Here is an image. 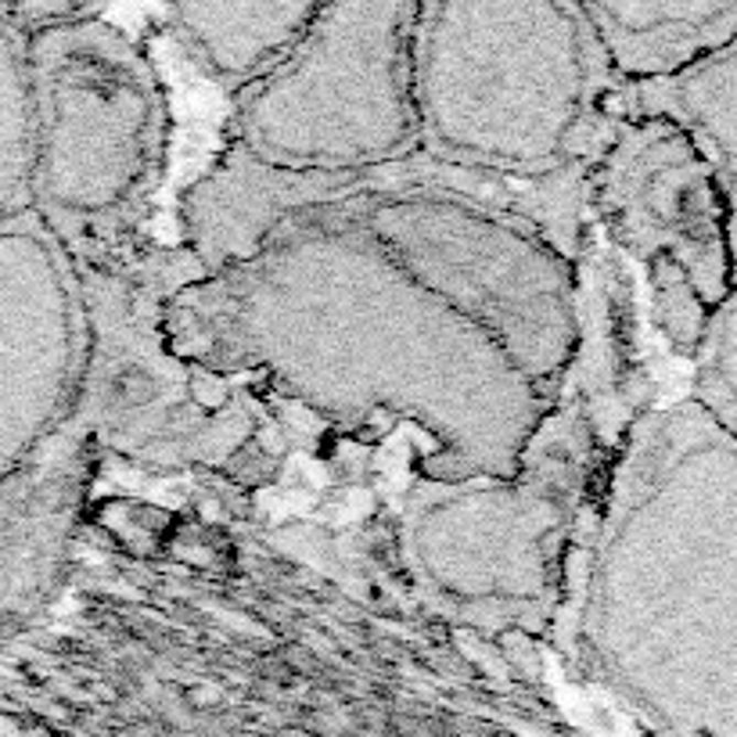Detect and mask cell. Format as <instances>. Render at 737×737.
<instances>
[{"label":"cell","instance_id":"cell-2","mask_svg":"<svg viewBox=\"0 0 737 737\" xmlns=\"http://www.w3.org/2000/svg\"><path fill=\"white\" fill-rule=\"evenodd\" d=\"M572 654L659 737H737V440L691 392L605 475Z\"/></svg>","mask_w":737,"mask_h":737},{"label":"cell","instance_id":"cell-1","mask_svg":"<svg viewBox=\"0 0 737 737\" xmlns=\"http://www.w3.org/2000/svg\"><path fill=\"white\" fill-rule=\"evenodd\" d=\"M195 367L263 375L335 425L403 421L435 483L525 472L551 403L483 327L411 278L349 198L295 213L252 259L173 299Z\"/></svg>","mask_w":737,"mask_h":737},{"label":"cell","instance_id":"cell-9","mask_svg":"<svg viewBox=\"0 0 737 737\" xmlns=\"http://www.w3.org/2000/svg\"><path fill=\"white\" fill-rule=\"evenodd\" d=\"M619 87H654L698 69L737 40L734 0L583 4Z\"/></svg>","mask_w":737,"mask_h":737},{"label":"cell","instance_id":"cell-6","mask_svg":"<svg viewBox=\"0 0 737 737\" xmlns=\"http://www.w3.org/2000/svg\"><path fill=\"white\" fill-rule=\"evenodd\" d=\"M30 58L40 209L69 241L130 230L166 166V94L148 54L116 25L69 8L40 25Z\"/></svg>","mask_w":737,"mask_h":737},{"label":"cell","instance_id":"cell-7","mask_svg":"<svg viewBox=\"0 0 737 737\" xmlns=\"http://www.w3.org/2000/svg\"><path fill=\"white\" fill-rule=\"evenodd\" d=\"M586 206L644 278L662 343L691 367L708 321L734 295L727 209L708 162L676 122L616 116L586 166Z\"/></svg>","mask_w":737,"mask_h":737},{"label":"cell","instance_id":"cell-4","mask_svg":"<svg viewBox=\"0 0 737 737\" xmlns=\"http://www.w3.org/2000/svg\"><path fill=\"white\" fill-rule=\"evenodd\" d=\"M489 181L443 173L367 176L349 195L357 220L407 274L494 338L548 400L579 353L576 252Z\"/></svg>","mask_w":737,"mask_h":737},{"label":"cell","instance_id":"cell-11","mask_svg":"<svg viewBox=\"0 0 737 737\" xmlns=\"http://www.w3.org/2000/svg\"><path fill=\"white\" fill-rule=\"evenodd\" d=\"M321 4H176L170 22L176 40L235 98L289 58L317 19Z\"/></svg>","mask_w":737,"mask_h":737},{"label":"cell","instance_id":"cell-3","mask_svg":"<svg viewBox=\"0 0 737 737\" xmlns=\"http://www.w3.org/2000/svg\"><path fill=\"white\" fill-rule=\"evenodd\" d=\"M611 76L583 4H421L414 94L421 155L518 187L586 173L616 127Z\"/></svg>","mask_w":737,"mask_h":737},{"label":"cell","instance_id":"cell-10","mask_svg":"<svg viewBox=\"0 0 737 737\" xmlns=\"http://www.w3.org/2000/svg\"><path fill=\"white\" fill-rule=\"evenodd\" d=\"M616 116H662L694 141L716 176L727 209L734 292H737V40L698 69L654 87H619Z\"/></svg>","mask_w":737,"mask_h":737},{"label":"cell","instance_id":"cell-8","mask_svg":"<svg viewBox=\"0 0 737 737\" xmlns=\"http://www.w3.org/2000/svg\"><path fill=\"white\" fill-rule=\"evenodd\" d=\"M554 500L532 464L508 483L435 486L411 511L403 543L435 590L464 605H548L565 554Z\"/></svg>","mask_w":737,"mask_h":737},{"label":"cell","instance_id":"cell-12","mask_svg":"<svg viewBox=\"0 0 737 737\" xmlns=\"http://www.w3.org/2000/svg\"><path fill=\"white\" fill-rule=\"evenodd\" d=\"M687 371V392L737 440V292L708 321Z\"/></svg>","mask_w":737,"mask_h":737},{"label":"cell","instance_id":"cell-5","mask_svg":"<svg viewBox=\"0 0 737 737\" xmlns=\"http://www.w3.org/2000/svg\"><path fill=\"white\" fill-rule=\"evenodd\" d=\"M421 4H321L274 73L241 90L230 144L270 170L360 184L421 155Z\"/></svg>","mask_w":737,"mask_h":737}]
</instances>
